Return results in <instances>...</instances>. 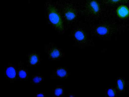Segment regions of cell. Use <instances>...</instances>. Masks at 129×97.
<instances>
[{
	"instance_id": "9c48e42d",
	"label": "cell",
	"mask_w": 129,
	"mask_h": 97,
	"mask_svg": "<svg viewBox=\"0 0 129 97\" xmlns=\"http://www.w3.org/2000/svg\"><path fill=\"white\" fill-rule=\"evenodd\" d=\"M30 63L32 65L36 64L38 61V57L37 55L34 54L31 55L29 58Z\"/></svg>"
},
{
	"instance_id": "9a60e30c",
	"label": "cell",
	"mask_w": 129,
	"mask_h": 97,
	"mask_svg": "<svg viewBox=\"0 0 129 97\" xmlns=\"http://www.w3.org/2000/svg\"><path fill=\"white\" fill-rule=\"evenodd\" d=\"M42 80V78L39 76H36L33 79L34 81L36 83H38L40 82Z\"/></svg>"
},
{
	"instance_id": "7c38bea8",
	"label": "cell",
	"mask_w": 129,
	"mask_h": 97,
	"mask_svg": "<svg viewBox=\"0 0 129 97\" xmlns=\"http://www.w3.org/2000/svg\"><path fill=\"white\" fill-rule=\"evenodd\" d=\"M117 85L119 89L122 90L124 88V84L122 80L121 79H119L117 81Z\"/></svg>"
},
{
	"instance_id": "52a82bcc",
	"label": "cell",
	"mask_w": 129,
	"mask_h": 97,
	"mask_svg": "<svg viewBox=\"0 0 129 97\" xmlns=\"http://www.w3.org/2000/svg\"><path fill=\"white\" fill-rule=\"evenodd\" d=\"M74 36L75 38L79 41L83 40L85 38V35L84 33L80 30L76 31L74 34Z\"/></svg>"
},
{
	"instance_id": "e0dca14e",
	"label": "cell",
	"mask_w": 129,
	"mask_h": 97,
	"mask_svg": "<svg viewBox=\"0 0 129 97\" xmlns=\"http://www.w3.org/2000/svg\"><path fill=\"white\" fill-rule=\"evenodd\" d=\"M37 96H44V95L43 94H38L37 95Z\"/></svg>"
},
{
	"instance_id": "3957f363",
	"label": "cell",
	"mask_w": 129,
	"mask_h": 97,
	"mask_svg": "<svg viewBox=\"0 0 129 97\" xmlns=\"http://www.w3.org/2000/svg\"><path fill=\"white\" fill-rule=\"evenodd\" d=\"M117 15L121 18H125L129 16V8L126 6L121 5L119 6L116 10Z\"/></svg>"
},
{
	"instance_id": "8fae6325",
	"label": "cell",
	"mask_w": 129,
	"mask_h": 97,
	"mask_svg": "<svg viewBox=\"0 0 129 97\" xmlns=\"http://www.w3.org/2000/svg\"><path fill=\"white\" fill-rule=\"evenodd\" d=\"M56 72L57 75L61 77H64L67 75L66 71L63 69L60 68L58 69L57 71Z\"/></svg>"
},
{
	"instance_id": "5bb4252c",
	"label": "cell",
	"mask_w": 129,
	"mask_h": 97,
	"mask_svg": "<svg viewBox=\"0 0 129 97\" xmlns=\"http://www.w3.org/2000/svg\"><path fill=\"white\" fill-rule=\"evenodd\" d=\"M62 90L60 88H57L56 89L55 91V94L57 96H59L61 94Z\"/></svg>"
},
{
	"instance_id": "8992f818",
	"label": "cell",
	"mask_w": 129,
	"mask_h": 97,
	"mask_svg": "<svg viewBox=\"0 0 129 97\" xmlns=\"http://www.w3.org/2000/svg\"><path fill=\"white\" fill-rule=\"evenodd\" d=\"M97 33L101 35H104L109 32V29L106 26H101L98 27L96 29Z\"/></svg>"
},
{
	"instance_id": "30bf717a",
	"label": "cell",
	"mask_w": 129,
	"mask_h": 97,
	"mask_svg": "<svg viewBox=\"0 0 129 97\" xmlns=\"http://www.w3.org/2000/svg\"><path fill=\"white\" fill-rule=\"evenodd\" d=\"M129 0H107V2L109 4L113 5L120 3H125L127 2Z\"/></svg>"
},
{
	"instance_id": "ba28073f",
	"label": "cell",
	"mask_w": 129,
	"mask_h": 97,
	"mask_svg": "<svg viewBox=\"0 0 129 97\" xmlns=\"http://www.w3.org/2000/svg\"><path fill=\"white\" fill-rule=\"evenodd\" d=\"M6 74L10 78H14L16 75L15 69L12 67H10L7 68Z\"/></svg>"
},
{
	"instance_id": "2e32d148",
	"label": "cell",
	"mask_w": 129,
	"mask_h": 97,
	"mask_svg": "<svg viewBox=\"0 0 129 97\" xmlns=\"http://www.w3.org/2000/svg\"><path fill=\"white\" fill-rule=\"evenodd\" d=\"M108 95L110 96H114L115 95L114 91L111 89H109L107 92Z\"/></svg>"
},
{
	"instance_id": "6da1fadb",
	"label": "cell",
	"mask_w": 129,
	"mask_h": 97,
	"mask_svg": "<svg viewBox=\"0 0 129 97\" xmlns=\"http://www.w3.org/2000/svg\"><path fill=\"white\" fill-rule=\"evenodd\" d=\"M47 11L49 18L51 22L59 31H63V28L62 18L56 9L50 6L48 8Z\"/></svg>"
},
{
	"instance_id": "7a4b0ae2",
	"label": "cell",
	"mask_w": 129,
	"mask_h": 97,
	"mask_svg": "<svg viewBox=\"0 0 129 97\" xmlns=\"http://www.w3.org/2000/svg\"><path fill=\"white\" fill-rule=\"evenodd\" d=\"M86 7L88 10L92 14L96 15L100 10V5L96 0H91L87 3Z\"/></svg>"
},
{
	"instance_id": "4fadbf2b",
	"label": "cell",
	"mask_w": 129,
	"mask_h": 97,
	"mask_svg": "<svg viewBox=\"0 0 129 97\" xmlns=\"http://www.w3.org/2000/svg\"><path fill=\"white\" fill-rule=\"evenodd\" d=\"M19 75L21 78H24L26 77V72L25 71L21 70L19 72Z\"/></svg>"
},
{
	"instance_id": "5b68a950",
	"label": "cell",
	"mask_w": 129,
	"mask_h": 97,
	"mask_svg": "<svg viewBox=\"0 0 129 97\" xmlns=\"http://www.w3.org/2000/svg\"><path fill=\"white\" fill-rule=\"evenodd\" d=\"M49 56L52 58H57L60 55V53L59 50L57 49L53 48L48 50L47 51Z\"/></svg>"
},
{
	"instance_id": "277c9868",
	"label": "cell",
	"mask_w": 129,
	"mask_h": 97,
	"mask_svg": "<svg viewBox=\"0 0 129 97\" xmlns=\"http://www.w3.org/2000/svg\"><path fill=\"white\" fill-rule=\"evenodd\" d=\"M64 15L66 19L69 21L74 19L76 16L75 11L71 5L67 6L65 8Z\"/></svg>"
}]
</instances>
